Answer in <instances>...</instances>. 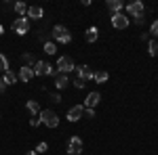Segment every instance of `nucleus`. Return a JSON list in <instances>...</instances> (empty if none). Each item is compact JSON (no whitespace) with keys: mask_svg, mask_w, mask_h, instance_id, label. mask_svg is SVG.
<instances>
[{"mask_svg":"<svg viewBox=\"0 0 158 155\" xmlns=\"http://www.w3.org/2000/svg\"><path fill=\"white\" fill-rule=\"evenodd\" d=\"M9 69H11V67H9V59L0 52V72L4 73V72H9Z\"/></svg>","mask_w":158,"mask_h":155,"instance_id":"nucleus-21","label":"nucleus"},{"mask_svg":"<svg viewBox=\"0 0 158 155\" xmlns=\"http://www.w3.org/2000/svg\"><path fill=\"white\" fill-rule=\"evenodd\" d=\"M32 69H34V76H57V69L51 67V63L47 61H36Z\"/></svg>","mask_w":158,"mask_h":155,"instance_id":"nucleus-3","label":"nucleus"},{"mask_svg":"<svg viewBox=\"0 0 158 155\" xmlns=\"http://www.w3.org/2000/svg\"><path fill=\"white\" fill-rule=\"evenodd\" d=\"M2 34H4V27H2V25H0V36H2Z\"/></svg>","mask_w":158,"mask_h":155,"instance_id":"nucleus-34","label":"nucleus"},{"mask_svg":"<svg viewBox=\"0 0 158 155\" xmlns=\"http://www.w3.org/2000/svg\"><path fill=\"white\" fill-rule=\"evenodd\" d=\"M74 86H76V88H85V80H80V78H76V80H74Z\"/></svg>","mask_w":158,"mask_h":155,"instance_id":"nucleus-29","label":"nucleus"},{"mask_svg":"<svg viewBox=\"0 0 158 155\" xmlns=\"http://www.w3.org/2000/svg\"><path fill=\"white\" fill-rule=\"evenodd\" d=\"M82 118H86V119L95 118V111H93V109H85V113H82Z\"/></svg>","mask_w":158,"mask_h":155,"instance_id":"nucleus-28","label":"nucleus"},{"mask_svg":"<svg viewBox=\"0 0 158 155\" xmlns=\"http://www.w3.org/2000/svg\"><path fill=\"white\" fill-rule=\"evenodd\" d=\"M2 80H4V84L9 86V84H15V82H17V76H15V73H13L11 69H9V72H4V76H2Z\"/></svg>","mask_w":158,"mask_h":155,"instance_id":"nucleus-19","label":"nucleus"},{"mask_svg":"<svg viewBox=\"0 0 158 155\" xmlns=\"http://www.w3.org/2000/svg\"><path fill=\"white\" fill-rule=\"evenodd\" d=\"M51 36H53L55 42H61V44L72 42V34H70V29H68L65 25H55V27L51 29Z\"/></svg>","mask_w":158,"mask_h":155,"instance_id":"nucleus-1","label":"nucleus"},{"mask_svg":"<svg viewBox=\"0 0 158 155\" xmlns=\"http://www.w3.org/2000/svg\"><path fill=\"white\" fill-rule=\"evenodd\" d=\"M108 78H110V73H108V72H103V69H99V72L93 73V80H95L97 84H103L106 80H108Z\"/></svg>","mask_w":158,"mask_h":155,"instance_id":"nucleus-17","label":"nucleus"},{"mask_svg":"<svg viewBox=\"0 0 158 155\" xmlns=\"http://www.w3.org/2000/svg\"><path fill=\"white\" fill-rule=\"evenodd\" d=\"M148 52H150V57H156L158 55V42L156 40H150L148 42Z\"/></svg>","mask_w":158,"mask_h":155,"instance_id":"nucleus-20","label":"nucleus"},{"mask_svg":"<svg viewBox=\"0 0 158 155\" xmlns=\"http://www.w3.org/2000/svg\"><path fill=\"white\" fill-rule=\"evenodd\" d=\"M40 124H42V119H40V115H32V118H30V126H32V128H38Z\"/></svg>","mask_w":158,"mask_h":155,"instance_id":"nucleus-25","label":"nucleus"},{"mask_svg":"<svg viewBox=\"0 0 158 155\" xmlns=\"http://www.w3.org/2000/svg\"><path fill=\"white\" fill-rule=\"evenodd\" d=\"M25 155H38V153H36V151H27Z\"/></svg>","mask_w":158,"mask_h":155,"instance_id":"nucleus-33","label":"nucleus"},{"mask_svg":"<svg viewBox=\"0 0 158 155\" xmlns=\"http://www.w3.org/2000/svg\"><path fill=\"white\" fill-rule=\"evenodd\" d=\"M82 113H85V107H82V105H74V107L68 111V122H78V119L82 118Z\"/></svg>","mask_w":158,"mask_h":155,"instance_id":"nucleus-11","label":"nucleus"},{"mask_svg":"<svg viewBox=\"0 0 158 155\" xmlns=\"http://www.w3.org/2000/svg\"><path fill=\"white\" fill-rule=\"evenodd\" d=\"M32 78H34V69L27 67V65H23V67L19 69V80H21V82H30Z\"/></svg>","mask_w":158,"mask_h":155,"instance_id":"nucleus-12","label":"nucleus"},{"mask_svg":"<svg viewBox=\"0 0 158 155\" xmlns=\"http://www.w3.org/2000/svg\"><path fill=\"white\" fill-rule=\"evenodd\" d=\"M135 23H137V25L143 23V15H141V17H135Z\"/></svg>","mask_w":158,"mask_h":155,"instance_id":"nucleus-32","label":"nucleus"},{"mask_svg":"<svg viewBox=\"0 0 158 155\" xmlns=\"http://www.w3.org/2000/svg\"><path fill=\"white\" fill-rule=\"evenodd\" d=\"M55 67H57V72H59V73H65V76H68L70 72H76V65H74L72 57H59Z\"/></svg>","mask_w":158,"mask_h":155,"instance_id":"nucleus-5","label":"nucleus"},{"mask_svg":"<svg viewBox=\"0 0 158 155\" xmlns=\"http://www.w3.org/2000/svg\"><path fill=\"white\" fill-rule=\"evenodd\" d=\"M143 11H146V6H143L141 0H135V2H129L127 4V15L129 17H141Z\"/></svg>","mask_w":158,"mask_h":155,"instance_id":"nucleus-7","label":"nucleus"},{"mask_svg":"<svg viewBox=\"0 0 158 155\" xmlns=\"http://www.w3.org/2000/svg\"><path fill=\"white\" fill-rule=\"evenodd\" d=\"M51 101H53V103H61V95L59 92H53V95H51Z\"/></svg>","mask_w":158,"mask_h":155,"instance_id":"nucleus-30","label":"nucleus"},{"mask_svg":"<svg viewBox=\"0 0 158 155\" xmlns=\"http://www.w3.org/2000/svg\"><path fill=\"white\" fill-rule=\"evenodd\" d=\"M40 119H42V124L47 126V128H57L59 126V115L55 113V111H51V109H40Z\"/></svg>","mask_w":158,"mask_h":155,"instance_id":"nucleus-2","label":"nucleus"},{"mask_svg":"<svg viewBox=\"0 0 158 155\" xmlns=\"http://www.w3.org/2000/svg\"><path fill=\"white\" fill-rule=\"evenodd\" d=\"M27 17H32V19H42V17H44V11H42L40 6H27Z\"/></svg>","mask_w":158,"mask_h":155,"instance_id":"nucleus-15","label":"nucleus"},{"mask_svg":"<svg viewBox=\"0 0 158 155\" xmlns=\"http://www.w3.org/2000/svg\"><path fill=\"white\" fill-rule=\"evenodd\" d=\"M82 149H85V143H82L80 136H72L68 141V155H80Z\"/></svg>","mask_w":158,"mask_h":155,"instance_id":"nucleus-6","label":"nucleus"},{"mask_svg":"<svg viewBox=\"0 0 158 155\" xmlns=\"http://www.w3.org/2000/svg\"><path fill=\"white\" fill-rule=\"evenodd\" d=\"M76 73H78V78H80V80H93V69H91V67H89V65H78V67H76Z\"/></svg>","mask_w":158,"mask_h":155,"instance_id":"nucleus-10","label":"nucleus"},{"mask_svg":"<svg viewBox=\"0 0 158 155\" xmlns=\"http://www.w3.org/2000/svg\"><path fill=\"white\" fill-rule=\"evenodd\" d=\"M13 32L17 34V36H25L27 32H30V19L27 17H17L15 21H13Z\"/></svg>","mask_w":158,"mask_h":155,"instance_id":"nucleus-4","label":"nucleus"},{"mask_svg":"<svg viewBox=\"0 0 158 155\" xmlns=\"http://www.w3.org/2000/svg\"><path fill=\"white\" fill-rule=\"evenodd\" d=\"M25 109H27L32 115H38V113H40V105H38L36 101H27V103H25Z\"/></svg>","mask_w":158,"mask_h":155,"instance_id":"nucleus-18","label":"nucleus"},{"mask_svg":"<svg viewBox=\"0 0 158 155\" xmlns=\"http://www.w3.org/2000/svg\"><path fill=\"white\" fill-rule=\"evenodd\" d=\"M150 34L158 38V19H156V21H152V27H150Z\"/></svg>","mask_w":158,"mask_h":155,"instance_id":"nucleus-26","label":"nucleus"},{"mask_svg":"<svg viewBox=\"0 0 158 155\" xmlns=\"http://www.w3.org/2000/svg\"><path fill=\"white\" fill-rule=\"evenodd\" d=\"M44 52H47V55H55V52H57V46L49 40V42H44Z\"/></svg>","mask_w":158,"mask_h":155,"instance_id":"nucleus-24","label":"nucleus"},{"mask_svg":"<svg viewBox=\"0 0 158 155\" xmlns=\"http://www.w3.org/2000/svg\"><path fill=\"white\" fill-rule=\"evenodd\" d=\"M68 84H72V82L68 80V76H65V73H57V76H55V86H57V90L68 88Z\"/></svg>","mask_w":158,"mask_h":155,"instance_id":"nucleus-13","label":"nucleus"},{"mask_svg":"<svg viewBox=\"0 0 158 155\" xmlns=\"http://www.w3.org/2000/svg\"><path fill=\"white\" fill-rule=\"evenodd\" d=\"M23 63L27 65V67H34V63H36L34 55H32V52H25V55H23Z\"/></svg>","mask_w":158,"mask_h":155,"instance_id":"nucleus-22","label":"nucleus"},{"mask_svg":"<svg viewBox=\"0 0 158 155\" xmlns=\"http://www.w3.org/2000/svg\"><path fill=\"white\" fill-rule=\"evenodd\" d=\"M110 21H112V25H114L116 29H124V27H129V17H127V15H122V13L112 15V17H110Z\"/></svg>","mask_w":158,"mask_h":155,"instance_id":"nucleus-8","label":"nucleus"},{"mask_svg":"<svg viewBox=\"0 0 158 155\" xmlns=\"http://www.w3.org/2000/svg\"><path fill=\"white\" fill-rule=\"evenodd\" d=\"M47 149H49V145H47V143H38V147H36V153L40 155V153H44Z\"/></svg>","mask_w":158,"mask_h":155,"instance_id":"nucleus-27","label":"nucleus"},{"mask_svg":"<svg viewBox=\"0 0 158 155\" xmlns=\"http://www.w3.org/2000/svg\"><path fill=\"white\" fill-rule=\"evenodd\" d=\"M101 103V95L99 92H89V96L85 99V109H93Z\"/></svg>","mask_w":158,"mask_h":155,"instance_id":"nucleus-9","label":"nucleus"},{"mask_svg":"<svg viewBox=\"0 0 158 155\" xmlns=\"http://www.w3.org/2000/svg\"><path fill=\"white\" fill-rule=\"evenodd\" d=\"M4 90H6V84H4V80L0 78V92H4Z\"/></svg>","mask_w":158,"mask_h":155,"instance_id":"nucleus-31","label":"nucleus"},{"mask_svg":"<svg viewBox=\"0 0 158 155\" xmlns=\"http://www.w3.org/2000/svg\"><path fill=\"white\" fill-rule=\"evenodd\" d=\"M97 36H99V29H97V27H89V29L85 32V40H86V42H91V44L97 40Z\"/></svg>","mask_w":158,"mask_h":155,"instance_id":"nucleus-16","label":"nucleus"},{"mask_svg":"<svg viewBox=\"0 0 158 155\" xmlns=\"http://www.w3.org/2000/svg\"><path fill=\"white\" fill-rule=\"evenodd\" d=\"M108 9L112 15H116V13H122L124 4H122V0H108Z\"/></svg>","mask_w":158,"mask_h":155,"instance_id":"nucleus-14","label":"nucleus"},{"mask_svg":"<svg viewBox=\"0 0 158 155\" xmlns=\"http://www.w3.org/2000/svg\"><path fill=\"white\" fill-rule=\"evenodd\" d=\"M15 13H17V15H25V13H27L25 2H15Z\"/></svg>","mask_w":158,"mask_h":155,"instance_id":"nucleus-23","label":"nucleus"}]
</instances>
